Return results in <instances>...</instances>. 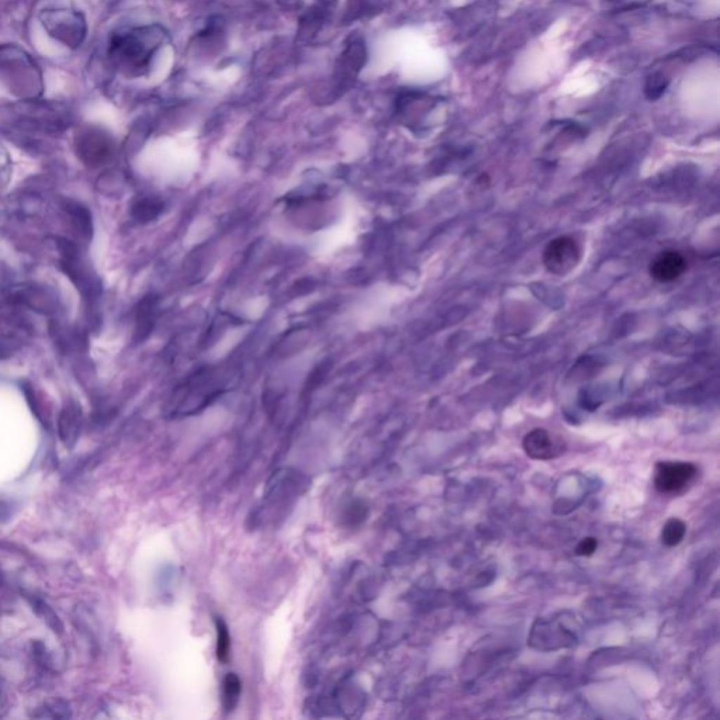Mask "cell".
I'll list each match as a JSON object with an SVG mask.
<instances>
[{
	"instance_id": "cell-4",
	"label": "cell",
	"mask_w": 720,
	"mask_h": 720,
	"mask_svg": "<svg viewBox=\"0 0 720 720\" xmlns=\"http://www.w3.org/2000/svg\"><path fill=\"white\" fill-rule=\"evenodd\" d=\"M522 447L525 453L534 460H551L564 451L562 443L543 428H536L526 433Z\"/></svg>"
},
{
	"instance_id": "cell-3",
	"label": "cell",
	"mask_w": 720,
	"mask_h": 720,
	"mask_svg": "<svg viewBox=\"0 0 720 720\" xmlns=\"http://www.w3.org/2000/svg\"><path fill=\"white\" fill-rule=\"evenodd\" d=\"M698 474V467L688 461H660L655 464L654 485L661 494H679Z\"/></svg>"
},
{
	"instance_id": "cell-2",
	"label": "cell",
	"mask_w": 720,
	"mask_h": 720,
	"mask_svg": "<svg viewBox=\"0 0 720 720\" xmlns=\"http://www.w3.org/2000/svg\"><path fill=\"white\" fill-rule=\"evenodd\" d=\"M581 250L578 243L571 236H557L547 243L543 250L544 267L555 276H565L579 262Z\"/></svg>"
},
{
	"instance_id": "cell-5",
	"label": "cell",
	"mask_w": 720,
	"mask_h": 720,
	"mask_svg": "<svg viewBox=\"0 0 720 720\" xmlns=\"http://www.w3.org/2000/svg\"><path fill=\"white\" fill-rule=\"evenodd\" d=\"M686 270L685 257L675 250L661 252L650 264V274L660 283L676 280Z\"/></svg>"
},
{
	"instance_id": "cell-10",
	"label": "cell",
	"mask_w": 720,
	"mask_h": 720,
	"mask_svg": "<svg viewBox=\"0 0 720 720\" xmlns=\"http://www.w3.org/2000/svg\"><path fill=\"white\" fill-rule=\"evenodd\" d=\"M596 548H598V540L595 537L589 536V537H584L578 543V546L575 548V553L578 555H582V557H589V555H592L596 551Z\"/></svg>"
},
{
	"instance_id": "cell-7",
	"label": "cell",
	"mask_w": 720,
	"mask_h": 720,
	"mask_svg": "<svg viewBox=\"0 0 720 720\" xmlns=\"http://www.w3.org/2000/svg\"><path fill=\"white\" fill-rule=\"evenodd\" d=\"M686 533V525L683 520L678 518H671L662 526L661 530V541L668 547H674L682 541Z\"/></svg>"
},
{
	"instance_id": "cell-9",
	"label": "cell",
	"mask_w": 720,
	"mask_h": 720,
	"mask_svg": "<svg viewBox=\"0 0 720 720\" xmlns=\"http://www.w3.org/2000/svg\"><path fill=\"white\" fill-rule=\"evenodd\" d=\"M667 86H668V79L662 73H652L651 76H648V79L645 82V87H644L645 96L650 100H655L665 91Z\"/></svg>"
},
{
	"instance_id": "cell-1",
	"label": "cell",
	"mask_w": 720,
	"mask_h": 720,
	"mask_svg": "<svg viewBox=\"0 0 720 720\" xmlns=\"http://www.w3.org/2000/svg\"><path fill=\"white\" fill-rule=\"evenodd\" d=\"M166 39L163 28L141 27L124 34L115 35L111 41V58L115 63L129 75H141Z\"/></svg>"
},
{
	"instance_id": "cell-6",
	"label": "cell",
	"mask_w": 720,
	"mask_h": 720,
	"mask_svg": "<svg viewBox=\"0 0 720 720\" xmlns=\"http://www.w3.org/2000/svg\"><path fill=\"white\" fill-rule=\"evenodd\" d=\"M240 689H242V683H240V679L238 678V675L231 674V672L226 674V676L224 678V682H222V705L228 713L232 712L233 707L236 706V703L239 700Z\"/></svg>"
},
{
	"instance_id": "cell-8",
	"label": "cell",
	"mask_w": 720,
	"mask_h": 720,
	"mask_svg": "<svg viewBox=\"0 0 720 720\" xmlns=\"http://www.w3.org/2000/svg\"><path fill=\"white\" fill-rule=\"evenodd\" d=\"M215 629H217V658L222 664H226L231 657V637L228 627L225 622L219 617L215 619Z\"/></svg>"
}]
</instances>
